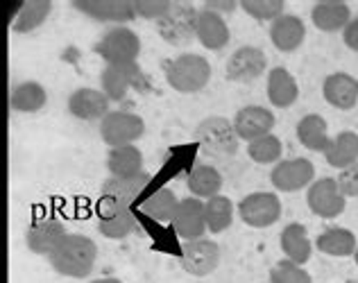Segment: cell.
Returning <instances> with one entry per match:
<instances>
[{
    "label": "cell",
    "mask_w": 358,
    "mask_h": 283,
    "mask_svg": "<svg viewBox=\"0 0 358 283\" xmlns=\"http://www.w3.org/2000/svg\"><path fill=\"white\" fill-rule=\"evenodd\" d=\"M96 259H98L96 242L89 235L82 233H69L59 242V247L48 256L52 270L69 279L89 277L93 268H96Z\"/></svg>",
    "instance_id": "1"
},
{
    "label": "cell",
    "mask_w": 358,
    "mask_h": 283,
    "mask_svg": "<svg viewBox=\"0 0 358 283\" xmlns=\"http://www.w3.org/2000/svg\"><path fill=\"white\" fill-rule=\"evenodd\" d=\"M166 82L177 93H197L211 82V64L202 55H179L166 66Z\"/></svg>",
    "instance_id": "2"
},
{
    "label": "cell",
    "mask_w": 358,
    "mask_h": 283,
    "mask_svg": "<svg viewBox=\"0 0 358 283\" xmlns=\"http://www.w3.org/2000/svg\"><path fill=\"white\" fill-rule=\"evenodd\" d=\"M195 138L202 145L204 152L215 157H231L238 150V134L234 129V120H227L222 116H209L200 120L195 127Z\"/></svg>",
    "instance_id": "3"
},
{
    "label": "cell",
    "mask_w": 358,
    "mask_h": 283,
    "mask_svg": "<svg viewBox=\"0 0 358 283\" xmlns=\"http://www.w3.org/2000/svg\"><path fill=\"white\" fill-rule=\"evenodd\" d=\"M197 16L200 9L191 3H173L171 12L157 23V30L168 45H186L197 34Z\"/></svg>",
    "instance_id": "4"
},
{
    "label": "cell",
    "mask_w": 358,
    "mask_h": 283,
    "mask_svg": "<svg viewBox=\"0 0 358 283\" xmlns=\"http://www.w3.org/2000/svg\"><path fill=\"white\" fill-rule=\"evenodd\" d=\"M96 52L111 64H136L141 55V39L134 30H129L125 25H116L107 30L96 43Z\"/></svg>",
    "instance_id": "5"
},
{
    "label": "cell",
    "mask_w": 358,
    "mask_h": 283,
    "mask_svg": "<svg viewBox=\"0 0 358 283\" xmlns=\"http://www.w3.org/2000/svg\"><path fill=\"white\" fill-rule=\"evenodd\" d=\"M281 213H284V206H281L277 193L257 191L245 195L238 202L241 220L248 226H252V229H266V226L277 224Z\"/></svg>",
    "instance_id": "6"
},
{
    "label": "cell",
    "mask_w": 358,
    "mask_h": 283,
    "mask_svg": "<svg viewBox=\"0 0 358 283\" xmlns=\"http://www.w3.org/2000/svg\"><path fill=\"white\" fill-rule=\"evenodd\" d=\"M152 182V175L141 173L136 177H109L100 191V209H131Z\"/></svg>",
    "instance_id": "7"
},
{
    "label": "cell",
    "mask_w": 358,
    "mask_h": 283,
    "mask_svg": "<svg viewBox=\"0 0 358 283\" xmlns=\"http://www.w3.org/2000/svg\"><path fill=\"white\" fill-rule=\"evenodd\" d=\"M145 134V120L131 111H109L100 120V138L109 147L134 145Z\"/></svg>",
    "instance_id": "8"
},
{
    "label": "cell",
    "mask_w": 358,
    "mask_h": 283,
    "mask_svg": "<svg viewBox=\"0 0 358 283\" xmlns=\"http://www.w3.org/2000/svg\"><path fill=\"white\" fill-rule=\"evenodd\" d=\"M131 89H145V75L138 64H111L100 73V91L111 102H122Z\"/></svg>",
    "instance_id": "9"
},
{
    "label": "cell",
    "mask_w": 358,
    "mask_h": 283,
    "mask_svg": "<svg viewBox=\"0 0 358 283\" xmlns=\"http://www.w3.org/2000/svg\"><path fill=\"white\" fill-rule=\"evenodd\" d=\"M306 204L317 218L334 220L345 211L347 197L343 195L341 188H338V182L334 177H322V179H315V182L308 186Z\"/></svg>",
    "instance_id": "10"
},
{
    "label": "cell",
    "mask_w": 358,
    "mask_h": 283,
    "mask_svg": "<svg viewBox=\"0 0 358 283\" xmlns=\"http://www.w3.org/2000/svg\"><path fill=\"white\" fill-rule=\"evenodd\" d=\"M179 263L186 275L191 277H209L215 268L220 266V247L215 240L209 238H197L186 240L179 252Z\"/></svg>",
    "instance_id": "11"
},
{
    "label": "cell",
    "mask_w": 358,
    "mask_h": 283,
    "mask_svg": "<svg viewBox=\"0 0 358 283\" xmlns=\"http://www.w3.org/2000/svg\"><path fill=\"white\" fill-rule=\"evenodd\" d=\"M270 182L279 193H297L315 182V166L308 159H281L270 173Z\"/></svg>",
    "instance_id": "12"
},
{
    "label": "cell",
    "mask_w": 358,
    "mask_h": 283,
    "mask_svg": "<svg viewBox=\"0 0 358 283\" xmlns=\"http://www.w3.org/2000/svg\"><path fill=\"white\" fill-rule=\"evenodd\" d=\"M268 68V57L257 45H243L227 59V80L248 84L259 80Z\"/></svg>",
    "instance_id": "13"
},
{
    "label": "cell",
    "mask_w": 358,
    "mask_h": 283,
    "mask_svg": "<svg viewBox=\"0 0 358 283\" xmlns=\"http://www.w3.org/2000/svg\"><path fill=\"white\" fill-rule=\"evenodd\" d=\"M173 229L182 240H197L204 238L206 229V215H204V202L200 197H184L177 204L175 218H173Z\"/></svg>",
    "instance_id": "14"
},
{
    "label": "cell",
    "mask_w": 358,
    "mask_h": 283,
    "mask_svg": "<svg viewBox=\"0 0 358 283\" xmlns=\"http://www.w3.org/2000/svg\"><path fill=\"white\" fill-rule=\"evenodd\" d=\"M73 7L100 23H129L136 18L134 0H75Z\"/></svg>",
    "instance_id": "15"
},
{
    "label": "cell",
    "mask_w": 358,
    "mask_h": 283,
    "mask_svg": "<svg viewBox=\"0 0 358 283\" xmlns=\"http://www.w3.org/2000/svg\"><path fill=\"white\" fill-rule=\"evenodd\" d=\"M69 235L66 226L57 218H41L32 222L25 231V245L32 254L39 256H50L59 247V242Z\"/></svg>",
    "instance_id": "16"
},
{
    "label": "cell",
    "mask_w": 358,
    "mask_h": 283,
    "mask_svg": "<svg viewBox=\"0 0 358 283\" xmlns=\"http://www.w3.org/2000/svg\"><path fill=\"white\" fill-rule=\"evenodd\" d=\"M275 113L270 109L261 107V105H248L236 111L234 116V129L241 140H257L261 136H268L272 134V127H275Z\"/></svg>",
    "instance_id": "17"
},
{
    "label": "cell",
    "mask_w": 358,
    "mask_h": 283,
    "mask_svg": "<svg viewBox=\"0 0 358 283\" xmlns=\"http://www.w3.org/2000/svg\"><path fill=\"white\" fill-rule=\"evenodd\" d=\"M322 96L331 107L350 111L358 105V80L350 73H331L322 82Z\"/></svg>",
    "instance_id": "18"
},
{
    "label": "cell",
    "mask_w": 358,
    "mask_h": 283,
    "mask_svg": "<svg viewBox=\"0 0 358 283\" xmlns=\"http://www.w3.org/2000/svg\"><path fill=\"white\" fill-rule=\"evenodd\" d=\"M306 39V25L295 14H281L270 23V41L281 52H295Z\"/></svg>",
    "instance_id": "19"
},
{
    "label": "cell",
    "mask_w": 358,
    "mask_h": 283,
    "mask_svg": "<svg viewBox=\"0 0 358 283\" xmlns=\"http://www.w3.org/2000/svg\"><path fill=\"white\" fill-rule=\"evenodd\" d=\"M109 98L100 89H78L69 98V111L78 120H102L109 113Z\"/></svg>",
    "instance_id": "20"
},
{
    "label": "cell",
    "mask_w": 358,
    "mask_h": 283,
    "mask_svg": "<svg viewBox=\"0 0 358 283\" xmlns=\"http://www.w3.org/2000/svg\"><path fill=\"white\" fill-rule=\"evenodd\" d=\"M266 91H268L270 105L277 107V109L293 107L295 102H297V98H299L297 80L293 78V73L284 68V66H277V68H272L268 73Z\"/></svg>",
    "instance_id": "21"
},
{
    "label": "cell",
    "mask_w": 358,
    "mask_h": 283,
    "mask_svg": "<svg viewBox=\"0 0 358 283\" xmlns=\"http://www.w3.org/2000/svg\"><path fill=\"white\" fill-rule=\"evenodd\" d=\"M229 25L227 21L215 14V12H209V9H200V16H197V34L195 39L200 41L206 50H222L224 45L229 43Z\"/></svg>",
    "instance_id": "22"
},
{
    "label": "cell",
    "mask_w": 358,
    "mask_h": 283,
    "mask_svg": "<svg viewBox=\"0 0 358 283\" xmlns=\"http://www.w3.org/2000/svg\"><path fill=\"white\" fill-rule=\"evenodd\" d=\"M281 252L288 261L297 263V266H306L313 254V242H310L306 226L299 222H290L284 226V231L279 235Z\"/></svg>",
    "instance_id": "23"
},
{
    "label": "cell",
    "mask_w": 358,
    "mask_h": 283,
    "mask_svg": "<svg viewBox=\"0 0 358 283\" xmlns=\"http://www.w3.org/2000/svg\"><path fill=\"white\" fill-rule=\"evenodd\" d=\"M324 161L336 168L345 170L354 164H358V134L356 131H338L336 136H331L329 145L324 150Z\"/></svg>",
    "instance_id": "24"
},
{
    "label": "cell",
    "mask_w": 358,
    "mask_h": 283,
    "mask_svg": "<svg viewBox=\"0 0 358 283\" xmlns=\"http://www.w3.org/2000/svg\"><path fill=\"white\" fill-rule=\"evenodd\" d=\"M315 247L320 254H327V256L334 259H347L356 254V235L354 231L345 229V226H329L315 238Z\"/></svg>",
    "instance_id": "25"
},
{
    "label": "cell",
    "mask_w": 358,
    "mask_h": 283,
    "mask_svg": "<svg viewBox=\"0 0 358 283\" xmlns=\"http://www.w3.org/2000/svg\"><path fill=\"white\" fill-rule=\"evenodd\" d=\"M310 21L320 32H343L352 23V9L345 3H317L310 9Z\"/></svg>",
    "instance_id": "26"
},
{
    "label": "cell",
    "mask_w": 358,
    "mask_h": 283,
    "mask_svg": "<svg viewBox=\"0 0 358 283\" xmlns=\"http://www.w3.org/2000/svg\"><path fill=\"white\" fill-rule=\"evenodd\" d=\"M186 186L193 193V197L200 200H211V197L220 195L222 188V175L209 164H197L191 168V173L186 175Z\"/></svg>",
    "instance_id": "27"
},
{
    "label": "cell",
    "mask_w": 358,
    "mask_h": 283,
    "mask_svg": "<svg viewBox=\"0 0 358 283\" xmlns=\"http://www.w3.org/2000/svg\"><path fill=\"white\" fill-rule=\"evenodd\" d=\"M136 229V215L131 209H100L98 231L109 240H122Z\"/></svg>",
    "instance_id": "28"
},
{
    "label": "cell",
    "mask_w": 358,
    "mask_h": 283,
    "mask_svg": "<svg viewBox=\"0 0 358 283\" xmlns=\"http://www.w3.org/2000/svg\"><path fill=\"white\" fill-rule=\"evenodd\" d=\"M295 131H297V140L306 150H310V152H322L324 154L329 140H331L327 120L320 116V113H308V116H304L297 122Z\"/></svg>",
    "instance_id": "29"
},
{
    "label": "cell",
    "mask_w": 358,
    "mask_h": 283,
    "mask_svg": "<svg viewBox=\"0 0 358 283\" xmlns=\"http://www.w3.org/2000/svg\"><path fill=\"white\" fill-rule=\"evenodd\" d=\"M107 168L111 177H136L143 170V152L136 145L111 147L107 154Z\"/></svg>",
    "instance_id": "30"
},
{
    "label": "cell",
    "mask_w": 358,
    "mask_h": 283,
    "mask_svg": "<svg viewBox=\"0 0 358 283\" xmlns=\"http://www.w3.org/2000/svg\"><path fill=\"white\" fill-rule=\"evenodd\" d=\"M48 102V93L39 82H21L12 89L9 96V107L18 113H36L45 107Z\"/></svg>",
    "instance_id": "31"
},
{
    "label": "cell",
    "mask_w": 358,
    "mask_h": 283,
    "mask_svg": "<svg viewBox=\"0 0 358 283\" xmlns=\"http://www.w3.org/2000/svg\"><path fill=\"white\" fill-rule=\"evenodd\" d=\"M177 204H179V200L171 188H157L155 193H150L143 200L141 211H143V215H148L150 220L162 222V224H171L175 218Z\"/></svg>",
    "instance_id": "32"
},
{
    "label": "cell",
    "mask_w": 358,
    "mask_h": 283,
    "mask_svg": "<svg viewBox=\"0 0 358 283\" xmlns=\"http://www.w3.org/2000/svg\"><path fill=\"white\" fill-rule=\"evenodd\" d=\"M52 12V3L50 0H27L21 7H18V12L14 16V32L18 34H30L34 32L36 27H41L45 21H48V16Z\"/></svg>",
    "instance_id": "33"
},
{
    "label": "cell",
    "mask_w": 358,
    "mask_h": 283,
    "mask_svg": "<svg viewBox=\"0 0 358 283\" xmlns=\"http://www.w3.org/2000/svg\"><path fill=\"white\" fill-rule=\"evenodd\" d=\"M204 215H206V229L211 233L227 231L234 222V202L224 195H215L204 202Z\"/></svg>",
    "instance_id": "34"
},
{
    "label": "cell",
    "mask_w": 358,
    "mask_h": 283,
    "mask_svg": "<svg viewBox=\"0 0 358 283\" xmlns=\"http://www.w3.org/2000/svg\"><path fill=\"white\" fill-rule=\"evenodd\" d=\"M281 154H284V145H281V138L275 134L261 136L257 140H252V143H248V157L254 164H261V166L279 164Z\"/></svg>",
    "instance_id": "35"
},
{
    "label": "cell",
    "mask_w": 358,
    "mask_h": 283,
    "mask_svg": "<svg viewBox=\"0 0 358 283\" xmlns=\"http://www.w3.org/2000/svg\"><path fill=\"white\" fill-rule=\"evenodd\" d=\"M241 9L257 21H275L281 14H286L284 0H243Z\"/></svg>",
    "instance_id": "36"
},
{
    "label": "cell",
    "mask_w": 358,
    "mask_h": 283,
    "mask_svg": "<svg viewBox=\"0 0 358 283\" xmlns=\"http://www.w3.org/2000/svg\"><path fill=\"white\" fill-rule=\"evenodd\" d=\"M270 283H313V279L304 270V266L284 259L270 270Z\"/></svg>",
    "instance_id": "37"
},
{
    "label": "cell",
    "mask_w": 358,
    "mask_h": 283,
    "mask_svg": "<svg viewBox=\"0 0 358 283\" xmlns=\"http://www.w3.org/2000/svg\"><path fill=\"white\" fill-rule=\"evenodd\" d=\"M134 7H136V16L159 23L168 12H171L173 3L171 0H134Z\"/></svg>",
    "instance_id": "38"
},
{
    "label": "cell",
    "mask_w": 358,
    "mask_h": 283,
    "mask_svg": "<svg viewBox=\"0 0 358 283\" xmlns=\"http://www.w3.org/2000/svg\"><path fill=\"white\" fill-rule=\"evenodd\" d=\"M336 182L345 197H358V164L341 170Z\"/></svg>",
    "instance_id": "39"
},
{
    "label": "cell",
    "mask_w": 358,
    "mask_h": 283,
    "mask_svg": "<svg viewBox=\"0 0 358 283\" xmlns=\"http://www.w3.org/2000/svg\"><path fill=\"white\" fill-rule=\"evenodd\" d=\"M241 7V3L236 0H206L204 3V9H209V12H215V14H231L234 9Z\"/></svg>",
    "instance_id": "40"
},
{
    "label": "cell",
    "mask_w": 358,
    "mask_h": 283,
    "mask_svg": "<svg viewBox=\"0 0 358 283\" xmlns=\"http://www.w3.org/2000/svg\"><path fill=\"white\" fill-rule=\"evenodd\" d=\"M343 41L350 50L358 52V18H352V23L343 30Z\"/></svg>",
    "instance_id": "41"
},
{
    "label": "cell",
    "mask_w": 358,
    "mask_h": 283,
    "mask_svg": "<svg viewBox=\"0 0 358 283\" xmlns=\"http://www.w3.org/2000/svg\"><path fill=\"white\" fill-rule=\"evenodd\" d=\"M91 283H125V281H120L116 277H105V279H96V281H91Z\"/></svg>",
    "instance_id": "42"
},
{
    "label": "cell",
    "mask_w": 358,
    "mask_h": 283,
    "mask_svg": "<svg viewBox=\"0 0 358 283\" xmlns=\"http://www.w3.org/2000/svg\"><path fill=\"white\" fill-rule=\"evenodd\" d=\"M354 261H356V266H358V247H356V254H354Z\"/></svg>",
    "instance_id": "43"
}]
</instances>
